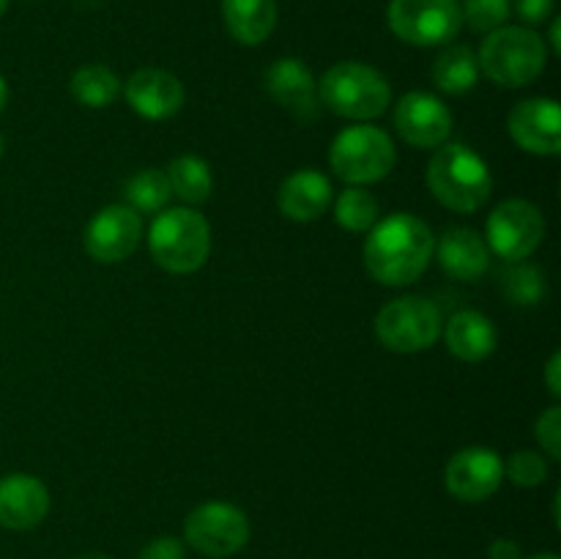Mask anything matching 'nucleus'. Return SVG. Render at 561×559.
I'll return each instance as SVG.
<instances>
[{"instance_id": "f257e3e1", "label": "nucleus", "mask_w": 561, "mask_h": 559, "mask_svg": "<svg viewBox=\"0 0 561 559\" xmlns=\"http://www.w3.org/2000/svg\"><path fill=\"white\" fill-rule=\"evenodd\" d=\"M436 236L416 214H389L367 230L365 266L373 280L389 288L416 283L431 266Z\"/></svg>"}, {"instance_id": "f03ea898", "label": "nucleus", "mask_w": 561, "mask_h": 559, "mask_svg": "<svg viewBox=\"0 0 561 559\" xmlns=\"http://www.w3.org/2000/svg\"><path fill=\"white\" fill-rule=\"evenodd\" d=\"M427 190L449 212L471 214L488 203L493 175L485 159L463 142H444L427 162Z\"/></svg>"}, {"instance_id": "7ed1b4c3", "label": "nucleus", "mask_w": 561, "mask_h": 559, "mask_svg": "<svg viewBox=\"0 0 561 559\" xmlns=\"http://www.w3.org/2000/svg\"><path fill=\"white\" fill-rule=\"evenodd\" d=\"M477 64H480V75H485L488 80L496 82V85H531V82L546 71V38L526 25L496 27V31L488 33V38L482 42Z\"/></svg>"}, {"instance_id": "20e7f679", "label": "nucleus", "mask_w": 561, "mask_h": 559, "mask_svg": "<svg viewBox=\"0 0 561 559\" xmlns=\"http://www.w3.org/2000/svg\"><path fill=\"white\" fill-rule=\"evenodd\" d=\"M318 99L340 118L370 121L387 113L389 102H392V88H389L387 77L373 66L359 64V60H343L323 75L321 85H318Z\"/></svg>"}, {"instance_id": "39448f33", "label": "nucleus", "mask_w": 561, "mask_h": 559, "mask_svg": "<svg viewBox=\"0 0 561 559\" xmlns=\"http://www.w3.org/2000/svg\"><path fill=\"white\" fill-rule=\"evenodd\" d=\"M148 250L164 272L192 274L211 252V228L195 208H168L151 223Z\"/></svg>"}, {"instance_id": "423d86ee", "label": "nucleus", "mask_w": 561, "mask_h": 559, "mask_svg": "<svg viewBox=\"0 0 561 559\" xmlns=\"http://www.w3.org/2000/svg\"><path fill=\"white\" fill-rule=\"evenodd\" d=\"M398 162L392 137L378 126L356 124L340 132L329 148V164L348 184H376L387 179Z\"/></svg>"}, {"instance_id": "0eeeda50", "label": "nucleus", "mask_w": 561, "mask_h": 559, "mask_svg": "<svg viewBox=\"0 0 561 559\" xmlns=\"http://www.w3.org/2000/svg\"><path fill=\"white\" fill-rule=\"evenodd\" d=\"M442 310L425 296H400L376 316V338L394 354H420L442 338Z\"/></svg>"}, {"instance_id": "6e6552de", "label": "nucleus", "mask_w": 561, "mask_h": 559, "mask_svg": "<svg viewBox=\"0 0 561 559\" xmlns=\"http://www.w3.org/2000/svg\"><path fill=\"white\" fill-rule=\"evenodd\" d=\"M387 22L394 36L414 47L453 44L463 27L460 0H392Z\"/></svg>"}, {"instance_id": "1a4fd4ad", "label": "nucleus", "mask_w": 561, "mask_h": 559, "mask_svg": "<svg viewBox=\"0 0 561 559\" xmlns=\"http://www.w3.org/2000/svg\"><path fill=\"white\" fill-rule=\"evenodd\" d=\"M184 537L203 557H233L250 540V518L230 502H203L186 515Z\"/></svg>"}, {"instance_id": "9d476101", "label": "nucleus", "mask_w": 561, "mask_h": 559, "mask_svg": "<svg viewBox=\"0 0 561 559\" xmlns=\"http://www.w3.org/2000/svg\"><path fill=\"white\" fill-rule=\"evenodd\" d=\"M542 236H546V217L535 203L520 197L499 203L485 225L488 250L507 263L526 261L542 244Z\"/></svg>"}, {"instance_id": "9b49d317", "label": "nucleus", "mask_w": 561, "mask_h": 559, "mask_svg": "<svg viewBox=\"0 0 561 559\" xmlns=\"http://www.w3.org/2000/svg\"><path fill=\"white\" fill-rule=\"evenodd\" d=\"M142 217L126 203L102 208L85 228V250L99 263H121L140 247Z\"/></svg>"}, {"instance_id": "f8f14e48", "label": "nucleus", "mask_w": 561, "mask_h": 559, "mask_svg": "<svg viewBox=\"0 0 561 559\" xmlns=\"http://www.w3.org/2000/svg\"><path fill=\"white\" fill-rule=\"evenodd\" d=\"M504 460L488 447L458 449L447 460L444 486L460 502H485L502 488Z\"/></svg>"}, {"instance_id": "ddd939ff", "label": "nucleus", "mask_w": 561, "mask_h": 559, "mask_svg": "<svg viewBox=\"0 0 561 559\" xmlns=\"http://www.w3.org/2000/svg\"><path fill=\"white\" fill-rule=\"evenodd\" d=\"M394 129L409 146L438 148L453 135V113L433 93L411 91L394 104Z\"/></svg>"}, {"instance_id": "4468645a", "label": "nucleus", "mask_w": 561, "mask_h": 559, "mask_svg": "<svg viewBox=\"0 0 561 559\" xmlns=\"http://www.w3.org/2000/svg\"><path fill=\"white\" fill-rule=\"evenodd\" d=\"M510 137L537 157H557L561 151V110L557 99L535 96L515 104L507 118Z\"/></svg>"}, {"instance_id": "2eb2a0df", "label": "nucleus", "mask_w": 561, "mask_h": 559, "mask_svg": "<svg viewBox=\"0 0 561 559\" xmlns=\"http://www.w3.org/2000/svg\"><path fill=\"white\" fill-rule=\"evenodd\" d=\"M266 91L279 107L288 110L299 121H316L321 113L318 82L310 66L299 58H279L266 69Z\"/></svg>"}, {"instance_id": "dca6fc26", "label": "nucleus", "mask_w": 561, "mask_h": 559, "mask_svg": "<svg viewBox=\"0 0 561 559\" xmlns=\"http://www.w3.org/2000/svg\"><path fill=\"white\" fill-rule=\"evenodd\" d=\"M126 102L135 110L140 118L148 121H164L173 118L181 107H184L186 91L181 85L179 77L168 69H137L135 75L126 80Z\"/></svg>"}, {"instance_id": "f3484780", "label": "nucleus", "mask_w": 561, "mask_h": 559, "mask_svg": "<svg viewBox=\"0 0 561 559\" xmlns=\"http://www.w3.org/2000/svg\"><path fill=\"white\" fill-rule=\"evenodd\" d=\"M49 513V491L38 477L14 471L0 477V526L11 532L36 529Z\"/></svg>"}, {"instance_id": "a211bd4d", "label": "nucleus", "mask_w": 561, "mask_h": 559, "mask_svg": "<svg viewBox=\"0 0 561 559\" xmlns=\"http://www.w3.org/2000/svg\"><path fill=\"white\" fill-rule=\"evenodd\" d=\"M332 181L318 170L305 168L290 173L277 192V206L294 223H316L332 206Z\"/></svg>"}, {"instance_id": "6ab92c4d", "label": "nucleus", "mask_w": 561, "mask_h": 559, "mask_svg": "<svg viewBox=\"0 0 561 559\" xmlns=\"http://www.w3.org/2000/svg\"><path fill=\"white\" fill-rule=\"evenodd\" d=\"M433 252L438 255L444 272L460 283H474L491 269V250L485 244V236L471 228L447 230Z\"/></svg>"}, {"instance_id": "aec40b11", "label": "nucleus", "mask_w": 561, "mask_h": 559, "mask_svg": "<svg viewBox=\"0 0 561 559\" xmlns=\"http://www.w3.org/2000/svg\"><path fill=\"white\" fill-rule=\"evenodd\" d=\"M444 340L449 354L463 362H482L496 351L499 332L491 318L480 310H460L444 323Z\"/></svg>"}, {"instance_id": "412c9836", "label": "nucleus", "mask_w": 561, "mask_h": 559, "mask_svg": "<svg viewBox=\"0 0 561 559\" xmlns=\"http://www.w3.org/2000/svg\"><path fill=\"white\" fill-rule=\"evenodd\" d=\"M222 20L236 42L257 47L277 27V0H222Z\"/></svg>"}, {"instance_id": "4be33fe9", "label": "nucleus", "mask_w": 561, "mask_h": 559, "mask_svg": "<svg viewBox=\"0 0 561 559\" xmlns=\"http://www.w3.org/2000/svg\"><path fill=\"white\" fill-rule=\"evenodd\" d=\"M433 82L438 91L449 96L469 93L480 82V64H477L474 49L466 44H447L433 64Z\"/></svg>"}, {"instance_id": "5701e85b", "label": "nucleus", "mask_w": 561, "mask_h": 559, "mask_svg": "<svg viewBox=\"0 0 561 559\" xmlns=\"http://www.w3.org/2000/svg\"><path fill=\"white\" fill-rule=\"evenodd\" d=\"M168 181L170 192L175 197H181L184 203H190V206L206 203L214 190L211 168H208L206 159L195 157V153H181V157H175L168 168Z\"/></svg>"}, {"instance_id": "b1692460", "label": "nucleus", "mask_w": 561, "mask_h": 559, "mask_svg": "<svg viewBox=\"0 0 561 559\" xmlns=\"http://www.w3.org/2000/svg\"><path fill=\"white\" fill-rule=\"evenodd\" d=\"M499 288L510 305L537 307L548 299V277L540 266L526 261L507 263L499 274Z\"/></svg>"}, {"instance_id": "393cba45", "label": "nucleus", "mask_w": 561, "mask_h": 559, "mask_svg": "<svg viewBox=\"0 0 561 559\" xmlns=\"http://www.w3.org/2000/svg\"><path fill=\"white\" fill-rule=\"evenodd\" d=\"M71 96L91 110L110 107L121 96V80L113 69L102 64H88L71 75Z\"/></svg>"}, {"instance_id": "a878e982", "label": "nucleus", "mask_w": 561, "mask_h": 559, "mask_svg": "<svg viewBox=\"0 0 561 559\" xmlns=\"http://www.w3.org/2000/svg\"><path fill=\"white\" fill-rule=\"evenodd\" d=\"M173 197L170 192L168 173L159 168L140 170L126 184V206L135 208L137 214H159L164 212L168 201Z\"/></svg>"}, {"instance_id": "bb28decb", "label": "nucleus", "mask_w": 561, "mask_h": 559, "mask_svg": "<svg viewBox=\"0 0 561 559\" xmlns=\"http://www.w3.org/2000/svg\"><path fill=\"white\" fill-rule=\"evenodd\" d=\"M378 201L362 186H348L343 195L334 201V223L351 233H367L378 223Z\"/></svg>"}, {"instance_id": "cd10ccee", "label": "nucleus", "mask_w": 561, "mask_h": 559, "mask_svg": "<svg viewBox=\"0 0 561 559\" xmlns=\"http://www.w3.org/2000/svg\"><path fill=\"white\" fill-rule=\"evenodd\" d=\"M460 14L471 31L491 33L507 25L510 14H513V0H463Z\"/></svg>"}, {"instance_id": "c85d7f7f", "label": "nucleus", "mask_w": 561, "mask_h": 559, "mask_svg": "<svg viewBox=\"0 0 561 559\" xmlns=\"http://www.w3.org/2000/svg\"><path fill=\"white\" fill-rule=\"evenodd\" d=\"M504 477H510V480L520 488H537L546 482L548 464L540 453H535V449H518V453L510 455V460L504 464Z\"/></svg>"}, {"instance_id": "c756f323", "label": "nucleus", "mask_w": 561, "mask_h": 559, "mask_svg": "<svg viewBox=\"0 0 561 559\" xmlns=\"http://www.w3.org/2000/svg\"><path fill=\"white\" fill-rule=\"evenodd\" d=\"M535 436L540 442V447L551 455L553 460L561 458V409L559 406H551V409L542 411L537 417Z\"/></svg>"}, {"instance_id": "7c9ffc66", "label": "nucleus", "mask_w": 561, "mask_h": 559, "mask_svg": "<svg viewBox=\"0 0 561 559\" xmlns=\"http://www.w3.org/2000/svg\"><path fill=\"white\" fill-rule=\"evenodd\" d=\"M553 9H557V0H513V11L526 27L542 25L553 14Z\"/></svg>"}, {"instance_id": "2f4dec72", "label": "nucleus", "mask_w": 561, "mask_h": 559, "mask_svg": "<svg viewBox=\"0 0 561 559\" xmlns=\"http://www.w3.org/2000/svg\"><path fill=\"white\" fill-rule=\"evenodd\" d=\"M137 559H186V548L179 537H157L142 548Z\"/></svg>"}, {"instance_id": "473e14b6", "label": "nucleus", "mask_w": 561, "mask_h": 559, "mask_svg": "<svg viewBox=\"0 0 561 559\" xmlns=\"http://www.w3.org/2000/svg\"><path fill=\"white\" fill-rule=\"evenodd\" d=\"M488 559H524V554H520V546L515 540L499 537V540H493L491 548H488Z\"/></svg>"}, {"instance_id": "72a5a7b5", "label": "nucleus", "mask_w": 561, "mask_h": 559, "mask_svg": "<svg viewBox=\"0 0 561 559\" xmlns=\"http://www.w3.org/2000/svg\"><path fill=\"white\" fill-rule=\"evenodd\" d=\"M559 373H561V354L557 351V354H553L551 360H548V365H546V384H548V392H551L553 398H559V395H561Z\"/></svg>"}, {"instance_id": "f704fd0d", "label": "nucleus", "mask_w": 561, "mask_h": 559, "mask_svg": "<svg viewBox=\"0 0 561 559\" xmlns=\"http://www.w3.org/2000/svg\"><path fill=\"white\" fill-rule=\"evenodd\" d=\"M559 31H561V20L557 16V20L551 22V49L553 53H561V38H559Z\"/></svg>"}, {"instance_id": "c9c22d12", "label": "nucleus", "mask_w": 561, "mask_h": 559, "mask_svg": "<svg viewBox=\"0 0 561 559\" xmlns=\"http://www.w3.org/2000/svg\"><path fill=\"white\" fill-rule=\"evenodd\" d=\"M5 104H9V85H5L3 75H0V113L5 110Z\"/></svg>"}, {"instance_id": "e433bc0d", "label": "nucleus", "mask_w": 561, "mask_h": 559, "mask_svg": "<svg viewBox=\"0 0 561 559\" xmlns=\"http://www.w3.org/2000/svg\"><path fill=\"white\" fill-rule=\"evenodd\" d=\"M75 559H110V557H107V554L91 551V554H80V557H75Z\"/></svg>"}, {"instance_id": "4c0bfd02", "label": "nucleus", "mask_w": 561, "mask_h": 559, "mask_svg": "<svg viewBox=\"0 0 561 559\" xmlns=\"http://www.w3.org/2000/svg\"><path fill=\"white\" fill-rule=\"evenodd\" d=\"M529 559H559L557 554H537V557H529Z\"/></svg>"}, {"instance_id": "58836bf2", "label": "nucleus", "mask_w": 561, "mask_h": 559, "mask_svg": "<svg viewBox=\"0 0 561 559\" xmlns=\"http://www.w3.org/2000/svg\"><path fill=\"white\" fill-rule=\"evenodd\" d=\"M9 3H11V0H0V16L5 14V9H9Z\"/></svg>"}, {"instance_id": "ea45409f", "label": "nucleus", "mask_w": 561, "mask_h": 559, "mask_svg": "<svg viewBox=\"0 0 561 559\" xmlns=\"http://www.w3.org/2000/svg\"><path fill=\"white\" fill-rule=\"evenodd\" d=\"M3 151H5V140H3V135H0V157H3Z\"/></svg>"}]
</instances>
